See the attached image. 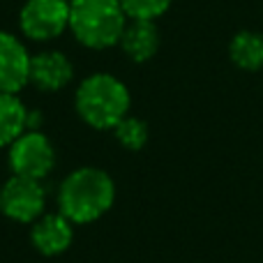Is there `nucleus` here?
<instances>
[{
    "mask_svg": "<svg viewBox=\"0 0 263 263\" xmlns=\"http://www.w3.org/2000/svg\"><path fill=\"white\" fill-rule=\"evenodd\" d=\"M231 60L245 72H256L263 67V35L254 30H242L229 44Z\"/></svg>",
    "mask_w": 263,
    "mask_h": 263,
    "instance_id": "f8f14e48",
    "label": "nucleus"
},
{
    "mask_svg": "<svg viewBox=\"0 0 263 263\" xmlns=\"http://www.w3.org/2000/svg\"><path fill=\"white\" fill-rule=\"evenodd\" d=\"M30 114L18 95L0 92V148H9L26 129H30Z\"/></svg>",
    "mask_w": 263,
    "mask_h": 263,
    "instance_id": "9b49d317",
    "label": "nucleus"
},
{
    "mask_svg": "<svg viewBox=\"0 0 263 263\" xmlns=\"http://www.w3.org/2000/svg\"><path fill=\"white\" fill-rule=\"evenodd\" d=\"M74 65L63 51H40L30 60V83L44 92H58L72 83Z\"/></svg>",
    "mask_w": 263,
    "mask_h": 263,
    "instance_id": "6e6552de",
    "label": "nucleus"
},
{
    "mask_svg": "<svg viewBox=\"0 0 263 263\" xmlns=\"http://www.w3.org/2000/svg\"><path fill=\"white\" fill-rule=\"evenodd\" d=\"M46 190L42 180L26 176H9L0 187V213L18 224H32L44 215Z\"/></svg>",
    "mask_w": 263,
    "mask_h": 263,
    "instance_id": "39448f33",
    "label": "nucleus"
},
{
    "mask_svg": "<svg viewBox=\"0 0 263 263\" xmlns=\"http://www.w3.org/2000/svg\"><path fill=\"white\" fill-rule=\"evenodd\" d=\"M114 134H116V141L125 150H141L148 143V125L141 118H134V116H125L114 127Z\"/></svg>",
    "mask_w": 263,
    "mask_h": 263,
    "instance_id": "ddd939ff",
    "label": "nucleus"
},
{
    "mask_svg": "<svg viewBox=\"0 0 263 263\" xmlns=\"http://www.w3.org/2000/svg\"><path fill=\"white\" fill-rule=\"evenodd\" d=\"M32 53L14 32L0 30V92L18 95L30 83Z\"/></svg>",
    "mask_w": 263,
    "mask_h": 263,
    "instance_id": "0eeeda50",
    "label": "nucleus"
},
{
    "mask_svg": "<svg viewBox=\"0 0 263 263\" xmlns=\"http://www.w3.org/2000/svg\"><path fill=\"white\" fill-rule=\"evenodd\" d=\"M171 3L173 0H120L132 21H155L171 7Z\"/></svg>",
    "mask_w": 263,
    "mask_h": 263,
    "instance_id": "4468645a",
    "label": "nucleus"
},
{
    "mask_svg": "<svg viewBox=\"0 0 263 263\" xmlns=\"http://www.w3.org/2000/svg\"><path fill=\"white\" fill-rule=\"evenodd\" d=\"M116 201V182L97 166L72 171L58 187V213L72 224H92L104 217Z\"/></svg>",
    "mask_w": 263,
    "mask_h": 263,
    "instance_id": "f257e3e1",
    "label": "nucleus"
},
{
    "mask_svg": "<svg viewBox=\"0 0 263 263\" xmlns=\"http://www.w3.org/2000/svg\"><path fill=\"white\" fill-rule=\"evenodd\" d=\"M18 28L30 42H51L69 30L67 0H26L18 12Z\"/></svg>",
    "mask_w": 263,
    "mask_h": 263,
    "instance_id": "423d86ee",
    "label": "nucleus"
},
{
    "mask_svg": "<svg viewBox=\"0 0 263 263\" xmlns=\"http://www.w3.org/2000/svg\"><path fill=\"white\" fill-rule=\"evenodd\" d=\"M7 162L14 176L44 180L55 164V150L51 139L40 129H26L7 148Z\"/></svg>",
    "mask_w": 263,
    "mask_h": 263,
    "instance_id": "20e7f679",
    "label": "nucleus"
},
{
    "mask_svg": "<svg viewBox=\"0 0 263 263\" xmlns=\"http://www.w3.org/2000/svg\"><path fill=\"white\" fill-rule=\"evenodd\" d=\"M127 21L120 0H74L69 5V32L86 49L118 46Z\"/></svg>",
    "mask_w": 263,
    "mask_h": 263,
    "instance_id": "7ed1b4c3",
    "label": "nucleus"
},
{
    "mask_svg": "<svg viewBox=\"0 0 263 263\" xmlns=\"http://www.w3.org/2000/svg\"><path fill=\"white\" fill-rule=\"evenodd\" d=\"M67 3H69V5H72V3H74V0H67Z\"/></svg>",
    "mask_w": 263,
    "mask_h": 263,
    "instance_id": "2eb2a0df",
    "label": "nucleus"
},
{
    "mask_svg": "<svg viewBox=\"0 0 263 263\" xmlns=\"http://www.w3.org/2000/svg\"><path fill=\"white\" fill-rule=\"evenodd\" d=\"M118 46L134 63L150 60L159 49V30L155 21H132L129 18Z\"/></svg>",
    "mask_w": 263,
    "mask_h": 263,
    "instance_id": "9d476101",
    "label": "nucleus"
},
{
    "mask_svg": "<svg viewBox=\"0 0 263 263\" xmlns=\"http://www.w3.org/2000/svg\"><path fill=\"white\" fill-rule=\"evenodd\" d=\"M74 224L63 213H44L40 219L32 222L30 242L40 254L58 256L72 247Z\"/></svg>",
    "mask_w": 263,
    "mask_h": 263,
    "instance_id": "1a4fd4ad",
    "label": "nucleus"
},
{
    "mask_svg": "<svg viewBox=\"0 0 263 263\" xmlns=\"http://www.w3.org/2000/svg\"><path fill=\"white\" fill-rule=\"evenodd\" d=\"M129 106L132 97L127 86L109 72L86 77L74 92L79 118L95 129H114L125 116H129Z\"/></svg>",
    "mask_w": 263,
    "mask_h": 263,
    "instance_id": "f03ea898",
    "label": "nucleus"
}]
</instances>
